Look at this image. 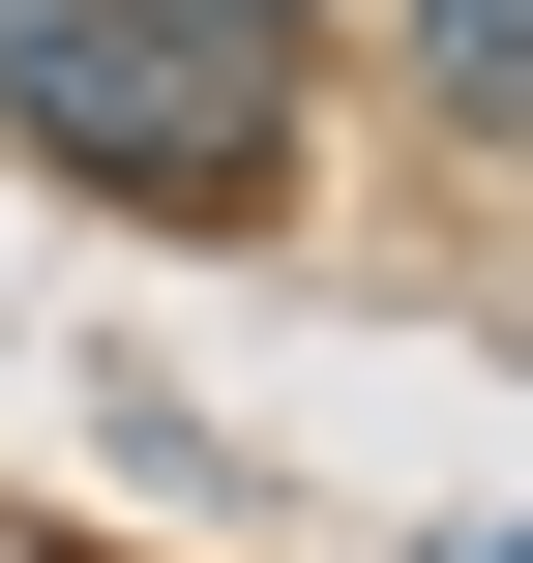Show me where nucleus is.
Here are the masks:
<instances>
[{
    "mask_svg": "<svg viewBox=\"0 0 533 563\" xmlns=\"http://www.w3.org/2000/svg\"><path fill=\"white\" fill-rule=\"evenodd\" d=\"M0 119L178 238H237L297 178V30H208V0H0Z\"/></svg>",
    "mask_w": 533,
    "mask_h": 563,
    "instance_id": "1",
    "label": "nucleus"
},
{
    "mask_svg": "<svg viewBox=\"0 0 533 563\" xmlns=\"http://www.w3.org/2000/svg\"><path fill=\"white\" fill-rule=\"evenodd\" d=\"M415 89L445 119H533V0H415Z\"/></svg>",
    "mask_w": 533,
    "mask_h": 563,
    "instance_id": "2",
    "label": "nucleus"
},
{
    "mask_svg": "<svg viewBox=\"0 0 533 563\" xmlns=\"http://www.w3.org/2000/svg\"><path fill=\"white\" fill-rule=\"evenodd\" d=\"M208 30H297V0H208Z\"/></svg>",
    "mask_w": 533,
    "mask_h": 563,
    "instance_id": "3",
    "label": "nucleus"
}]
</instances>
